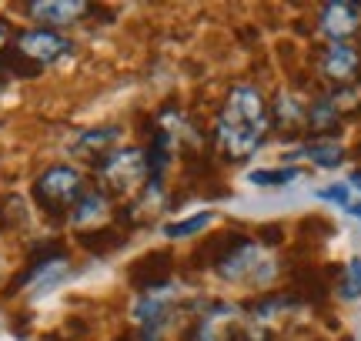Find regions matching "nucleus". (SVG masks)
Returning <instances> with one entry per match:
<instances>
[{"label":"nucleus","mask_w":361,"mask_h":341,"mask_svg":"<svg viewBox=\"0 0 361 341\" xmlns=\"http://www.w3.org/2000/svg\"><path fill=\"white\" fill-rule=\"evenodd\" d=\"M271 131V118H268V104L255 87H234L228 94V104L221 107V118H218V137L221 151L228 161H247Z\"/></svg>","instance_id":"f257e3e1"},{"label":"nucleus","mask_w":361,"mask_h":341,"mask_svg":"<svg viewBox=\"0 0 361 341\" xmlns=\"http://www.w3.org/2000/svg\"><path fill=\"white\" fill-rule=\"evenodd\" d=\"M34 197L54 221H61L84 197V178H80V170L67 168V164H54L34 181Z\"/></svg>","instance_id":"f03ea898"},{"label":"nucleus","mask_w":361,"mask_h":341,"mask_svg":"<svg viewBox=\"0 0 361 341\" xmlns=\"http://www.w3.org/2000/svg\"><path fill=\"white\" fill-rule=\"evenodd\" d=\"M97 170H101L107 191L130 194L147 178V154L137 151V147H124V151H114V154H104L97 161Z\"/></svg>","instance_id":"7ed1b4c3"},{"label":"nucleus","mask_w":361,"mask_h":341,"mask_svg":"<svg viewBox=\"0 0 361 341\" xmlns=\"http://www.w3.org/2000/svg\"><path fill=\"white\" fill-rule=\"evenodd\" d=\"M214 271H218L224 281H247V285H268L271 278H274L271 258L261 251V244L251 241V237H247L245 244H238Z\"/></svg>","instance_id":"20e7f679"},{"label":"nucleus","mask_w":361,"mask_h":341,"mask_svg":"<svg viewBox=\"0 0 361 341\" xmlns=\"http://www.w3.org/2000/svg\"><path fill=\"white\" fill-rule=\"evenodd\" d=\"M13 47L24 54L30 64H37V67H47V64H54V61H61L64 54L74 51V47H71V40L61 37V34H57V30H51V27L24 30V34L17 37V44H13Z\"/></svg>","instance_id":"39448f33"},{"label":"nucleus","mask_w":361,"mask_h":341,"mask_svg":"<svg viewBox=\"0 0 361 341\" xmlns=\"http://www.w3.org/2000/svg\"><path fill=\"white\" fill-rule=\"evenodd\" d=\"M318 30L324 37H331V44H348V37H355L361 30V4H355V0L324 4L322 17H318Z\"/></svg>","instance_id":"423d86ee"},{"label":"nucleus","mask_w":361,"mask_h":341,"mask_svg":"<svg viewBox=\"0 0 361 341\" xmlns=\"http://www.w3.org/2000/svg\"><path fill=\"white\" fill-rule=\"evenodd\" d=\"M318 70H322L324 80H331L338 87H345V84H355L361 74V54L358 47H351V44H328L318 57Z\"/></svg>","instance_id":"0eeeda50"},{"label":"nucleus","mask_w":361,"mask_h":341,"mask_svg":"<svg viewBox=\"0 0 361 341\" xmlns=\"http://www.w3.org/2000/svg\"><path fill=\"white\" fill-rule=\"evenodd\" d=\"M171 268H174V258H171L168 251H151V254H144V258H137V261L130 264L128 281L147 294V291L164 288V285H168Z\"/></svg>","instance_id":"6e6552de"},{"label":"nucleus","mask_w":361,"mask_h":341,"mask_svg":"<svg viewBox=\"0 0 361 341\" xmlns=\"http://www.w3.org/2000/svg\"><path fill=\"white\" fill-rule=\"evenodd\" d=\"M341 124V111H338V97H318L308 104V118H305V128H308L314 137L311 141H322V137H331Z\"/></svg>","instance_id":"1a4fd4ad"},{"label":"nucleus","mask_w":361,"mask_h":341,"mask_svg":"<svg viewBox=\"0 0 361 341\" xmlns=\"http://www.w3.org/2000/svg\"><path fill=\"white\" fill-rule=\"evenodd\" d=\"M268 118H271V128H278V131H284V134H298L305 128L308 104L295 101L291 94H278L274 104H271V111H268Z\"/></svg>","instance_id":"9d476101"},{"label":"nucleus","mask_w":361,"mask_h":341,"mask_svg":"<svg viewBox=\"0 0 361 341\" xmlns=\"http://www.w3.org/2000/svg\"><path fill=\"white\" fill-rule=\"evenodd\" d=\"M27 11L44 24L67 27L71 20H78L80 13H87V4H80V0H44V4H30Z\"/></svg>","instance_id":"9b49d317"},{"label":"nucleus","mask_w":361,"mask_h":341,"mask_svg":"<svg viewBox=\"0 0 361 341\" xmlns=\"http://www.w3.org/2000/svg\"><path fill=\"white\" fill-rule=\"evenodd\" d=\"M288 158H308L314 168H324V170H335L341 161H345V147L338 144L335 137H322V141H308V144L288 154Z\"/></svg>","instance_id":"f8f14e48"},{"label":"nucleus","mask_w":361,"mask_h":341,"mask_svg":"<svg viewBox=\"0 0 361 341\" xmlns=\"http://www.w3.org/2000/svg\"><path fill=\"white\" fill-rule=\"evenodd\" d=\"M247 237L245 235H238V231H224V235H214V237H207L204 244L197 248V261H201V268H218L228 254H231L238 244H245Z\"/></svg>","instance_id":"ddd939ff"},{"label":"nucleus","mask_w":361,"mask_h":341,"mask_svg":"<svg viewBox=\"0 0 361 341\" xmlns=\"http://www.w3.org/2000/svg\"><path fill=\"white\" fill-rule=\"evenodd\" d=\"M104 214H107V194L104 191H84L74 211H71V224L74 228H84V224H94L101 221Z\"/></svg>","instance_id":"4468645a"},{"label":"nucleus","mask_w":361,"mask_h":341,"mask_svg":"<svg viewBox=\"0 0 361 341\" xmlns=\"http://www.w3.org/2000/svg\"><path fill=\"white\" fill-rule=\"evenodd\" d=\"M117 141V128H97V131H84L78 137V144H74V151H80V154H90L94 161H101L104 154H107V147Z\"/></svg>","instance_id":"2eb2a0df"},{"label":"nucleus","mask_w":361,"mask_h":341,"mask_svg":"<svg viewBox=\"0 0 361 341\" xmlns=\"http://www.w3.org/2000/svg\"><path fill=\"white\" fill-rule=\"evenodd\" d=\"M80 244L94 254H107V251H114L124 244V231L121 228H97V231H84L80 235Z\"/></svg>","instance_id":"dca6fc26"},{"label":"nucleus","mask_w":361,"mask_h":341,"mask_svg":"<svg viewBox=\"0 0 361 341\" xmlns=\"http://www.w3.org/2000/svg\"><path fill=\"white\" fill-rule=\"evenodd\" d=\"M338 294L345 302H358L361 298V258H351L341 271V281H338Z\"/></svg>","instance_id":"f3484780"},{"label":"nucleus","mask_w":361,"mask_h":341,"mask_svg":"<svg viewBox=\"0 0 361 341\" xmlns=\"http://www.w3.org/2000/svg\"><path fill=\"white\" fill-rule=\"evenodd\" d=\"M0 67H4L7 74H13V78H37V74H40V67L30 64V61H27L17 47H7V51L0 54Z\"/></svg>","instance_id":"a211bd4d"},{"label":"nucleus","mask_w":361,"mask_h":341,"mask_svg":"<svg viewBox=\"0 0 361 341\" xmlns=\"http://www.w3.org/2000/svg\"><path fill=\"white\" fill-rule=\"evenodd\" d=\"M211 211H201V214H194V218H184V221H174V224H168L164 228V235L168 237H191V235H197V231H204L207 224H211Z\"/></svg>","instance_id":"6ab92c4d"},{"label":"nucleus","mask_w":361,"mask_h":341,"mask_svg":"<svg viewBox=\"0 0 361 341\" xmlns=\"http://www.w3.org/2000/svg\"><path fill=\"white\" fill-rule=\"evenodd\" d=\"M298 181V168H274V170H251V184L258 187H284Z\"/></svg>","instance_id":"aec40b11"},{"label":"nucleus","mask_w":361,"mask_h":341,"mask_svg":"<svg viewBox=\"0 0 361 341\" xmlns=\"http://www.w3.org/2000/svg\"><path fill=\"white\" fill-rule=\"evenodd\" d=\"M318 197H322V201H338L341 208H348V204H351L348 184H338V187H324V191H318Z\"/></svg>","instance_id":"412c9836"},{"label":"nucleus","mask_w":361,"mask_h":341,"mask_svg":"<svg viewBox=\"0 0 361 341\" xmlns=\"http://www.w3.org/2000/svg\"><path fill=\"white\" fill-rule=\"evenodd\" d=\"M7 40H11V34H7V27H4V20H0V54L7 51Z\"/></svg>","instance_id":"4be33fe9"},{"label":"nucleus","mask_w":361,"mask_h":341,"mask_svg":"<svg viewBox=\"0 0 361 341\" xmlns=\"http://www.w3.org/2000/svg\"><path fill=\"white\" fill-rule=\"evenodd\" d=\"M234 341H268V338H264V335H245V331H238Z\"/></svg>","instance_id":"5701e85b"},{"label":"nucleus","mask_w":361,"mask_h":341,"mask_svg":"<svg viewBox=\"0 0 361 341\" xmlns=\"http://www.w3.org/2000/svg\"><path fill=\"white\" fill-rule=\"evenodd\" d=\"M345 211H348L351 218H358V221H361V204H348V208H345Z\"/></svg>","instance_id":"b1692460"},{"label":"nucleus","mask_w":361,"mask_h":341,"mask_svg":"<svg viewBox=\"0 0 361 341\" xmlns=\"http://www.w3.org/2000/svg\"><path fill=\"white\" fill-rule=\"evenodd\" d=\"M351 184H355V187H358V191H361V168L355 170V174H351Z\"/></svg>","instance_id":"393cba45"},{"label":"nucleus","mask_w":361,"mask_h":341,"mask_svg":"<svg viewBox=\"0 0 361 341\" xmlns=\"http://www.w3.org/2000/svg\"><path fill=\"white\" fill-rule=\"evenodd\" d=\"M117 341H130V338H117Z\"/></svg>","instance_id":"a878e982"}]
</instances>
